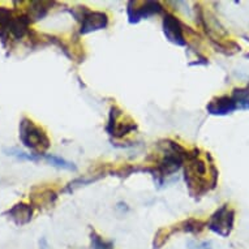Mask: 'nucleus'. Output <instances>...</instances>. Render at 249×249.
Returning a JSON list of instances; mask_svg holds the SVG:
<instances>
[{
    "label": "nucleus",
    "instance_id": "obj_1",
    "mask_svg": "<svg viewBox=\"0 0 249 249\" xmlns=\"http://www.w3.org/2000/svg\"><path fill=\"white\" fill-rule=\"evenodd\" d=\"M184 166H185L184 167V180H185L191 196L197 198V197L204 196L205 193L215 188L213 185L212 180L208 179V175H214L218 172V170L214 163H212L210 171H209L206 162L201 160L200 149H193L192 151H189Z\"/></svg>",
    "mask_w": 249,
    "mask_h": 249
},
{
    "label": "nucleus",
    "instance_id": "obj_2",
    "mask_svg": "<svg viewBox=\"0 0 249 249\" xmlns=\"http://www.w3.org/2000/svg\"><path fill=\"white\" fill-rule=\"evenodd\" d=\"M20 140L25 147L39 155L47 151L51 146L49 136L42 127L29 118H22L20 122Z\"/></svg>",
    "mask_w": 249,
    "mask_h": 249
},
{
    "label": "nucleus",
    "instance_id": "obj_3",
    "mask_svg": "<svg viewBox=\"0 0 249 249\" xmlns=\"http://www.w3.org/2000/svg\"><path fill=\"white\" fill-rule=\"evenodd\" d=\"M233 225H235V210L230 208L227 204L216 209L206 222V227L222 237L230 236V233L232 232Z\"/></svg>",
    "mask_w": 249,
    "mask_h": 249
},
{
    "label": "nucleus",
    "instance_id": "obj_4",
    "mask_svg": "<svg viewBox=\"0 0 249 249\" xmlns=\"http://www.w3.org/2000/svg\"><path fill=\"white\" fill-rule=\"evenodd\" d=\"M135 131H137V124L135 120H132L129 116H124L123 119V111L116 105L111 106L106 125L107 133L115 139H122Z\"/></svg>",
    "mask_w": 249,
    "mask_h": 249
},
{
    "label": "nucleus",
    "instance_id": "obj_5",
    "mask_svg": "<svg viewBox=\"0 0 249 249\" xmlns=\"http://www.w3.org/2000/svg\"><path fill=\"white\" fill-rule=\"evenodd\" d=\"M129 24H139L154 15H164V8L158 1H129L127 5Z\"/></svg>",
    "mask_w": 249,
    "mask_h": 249
},
{
    "label": "nucleus",
    "instance_id": "obj_6",
    "mask_svg": "<svg viewBox=\"0 0 249 249\" xmlns=\"http://www.w3.org/2000/svg\"><path fill=\"white\" fill-rule=\"evenodd\" d=\"M162 28H163L164 36L171 43L180 47L187 46V38L184 36V25L172 13L164 12Z\"/></svg>",
    "mask_w": 249,
    "mask_h": 249
},
{
    "label": "nucleus",
    "instance_id": "obj_7",
    "mask_svg": "<svg viewBox=\"0 0 249 249\" xmlns=\"http://www.w3.org/2000/svg\"><path fill=\"white\" fill-rule=\"evenodd\" d=\"M107 26H108V16L106 13L99 12V11H90L88 8V11H86L81 20L80 34L86 36V34L94 33V32H98V30H103Z\"/></svg>",
    "mask_w": 249,
    "mask_h": 249
},
{
    "label": "nucleus",
    "instance_id": "obj_8",
    "mask_svg": "<svg viewBox=\"0 0 249 249\" xmlns=\"http://www.w3.org/2000/svg\"><path fill=\"white\" fill-rule=\"evenodd\" d=\"M237 110V106L231 95H221L213 98L206 106V111L213 116H226Z\"/></svg>",
    "mask_w": 249,
    "mask_h": 249
},
{
    "label": "nucleus",
    "instance_id": "obj_9",
    "mask_svg": "<svg viewBox=\"0 0 249 249\" xmlns=\"http://www.w3.org/2000/svg\"><path fill=\"white\" fill-rule=\"evenodd\" d=\"M4 215H8L9 219L13 221L15 225L25 226L32 221L33 208H32V205L24 204V202H18V204L13 205L9 210H7V212L4 213Z\"/></svg>",
    "mask_w": 249,
    "mask_h": 249
},
{
    "label": "nucleus",
    "instance_id": "obj_10",
    "mask_svg": "<svg viewBox=\"0 0 249 249\" xmlns=\"http://www.w3.org/2000/svg\"><path fill=\"white\" fill-rule=\"evenodd\" d=\"M53 3L50 1H30L28 8V13H25L29 17L30 22L33 21H39L43 17L47 16L50 8L53 7Z\"/></svg>",
    "mask_w": 249,
    "mask_h": 249
},
{
    "label": "nucleus",
    "instance_id": "obj_11",
    "mask_svg": "<svg viewBox=\"0 0 249 249\" xmlns=\"http://www.w3.org/2000/svg\"><path fill=\"white\" fill-rule=\"evenodd\" d=\"M175 227L176 229H172V233L175 232L176 230H180L183 232L197 235V233H200L206 227V223L200 221V219H196V218H189V219H185V221H183L181 223L175 226Z\"/></svg>",
    "mask_w": 249,
    "mask_h": 249
},
{
    "label": "nucleus",
    "instance_id": "obj_12",
    "mask_svg": "<svg viewBox=\"0 0 249 249\" xmlns=\"http://www.w3.org/2000/svg\"><path fill=\"white\" fill-rule=\"evenodd\" d=\"M237 106V110H249V89L248 88H236L231 94Z\"/></svg>",
    "mask_w": 249,
    "mask_h": 249
},
{
    "label": "nucleus",
    "instance_id": "obj_13",
    "mask_svg": "<svg viewBox=\"0 0 249 249\" xmlns=\"http://www.w3.org/2000/svg\"><path fill=\"white\" fill-rule=\"evenodd\" d=\"M45 160L49 162L50 164H53V167L61 168V170H67V171H77V166L70 160H64L61 157H57V155L53 154H45Z\"/></svg>",
    "mask_w": 249,
    "mask_h": 249
},
{
    "label": "nucleus",
    "instance_id": "obj_14",
    "mask_svg": "<svg viewBox=\"0 0 249 249\" xmlns=\"http://www.w3.org/2000/svg\"><path fill=\"white\" fill-rule=\"evenodd\" d=\"M56 193L53 192V189H43L37 196L33 195L32 201H33L34 205H38V208H41L45 205H53V201L56 200Z\"/></svg>",
    "mask_w": 249,
    "mask_h": 249
},
{
    "label": "nucleus",
    "instance_id": "obj_15",
    "mask_svg": "<svg viewBox=\"0 0 249 249\" xmlns=\"http://www.w3.org/2000/svg\"><path fill=\"white\" fill-rule=\"evenodd\" d=\"M91 249H114V243L111 240H105L97 231L91 230L90 232Z\"/></svg>",
    "mask_w": 249,
    "mask_h": 249
},
{
    "label": "nucleus",
    "instance_id": "obj_16",
    "mask_svg": "<svg viewBox=\"0 0 249 249\" xmlns=\"http://www.w3.org/2000/svg\"><path fill=\"white\" fill-rule=\"evenodd\" d=\"M5 153L7 155H11V157H15L17 160H28V162H38L41 160L39 155L36 154H29V153H25V151L17 149V147H11V149H5Z\"/></svg>",
    "mask_w": 249,
    "mask_h": 249
},
{
    "label": "nucleus",
    "instance_id": "obj_17",
    "mask_svg": "<svg viewBox=\"0 0 249 249\" xmlns=\"http://www.w3.org/2000/svg\"><path fill=\"white\" fill-rule=\"evenodd\" d=\"M102 178V176H91V178H86V176H82V178H78V179L73 180V181H71L68 185H67L66 188L63 192H73L74 189L77 188V187H81V185H86V184L90 183H94L97 180H99Z\"/></svg>",
    "mask_w": 249,
    "mask_h": 249
},
{
    "label": "nucleus",
    "instance_id": "obj_18",
    "mask_svg": "<svg viewBox=\"0 0 249 249\" xmlns=\"http://www.w3.org/2000/svg\"><path fill=\"white\" fill-rule=\"evenodd\" d=\"M172 235V230L160 229L158 230V232L155 233L154 241H153V249H160V247H163L167 243L168 237Z\"/></svg>",
    "mask_w": 249,
    "mask_h": 249
},
{
    "label": "nucleus",
    "instance_id": "obj_19",
    "mask_svg": "<svg viewBox=\"0 0 249 249\" xmlns=\"http://www.w3.org/2000/svg\"><path fill=\"white\" fill-rule=\"evenodd\" d=\"M12 17L13 15L9 9L4 8V7H0V29L4 28L5 25L12 20Z\"/></svg>",
    "mask_w": 249,
    "mask_h": 249
},
{
    "label": "nucleus",
    "instance_id": "obj_20",
    "mask_svg": "<svg viewBox=\"0 0 249 249\" xmlns=\"http://www.w3.org/2000/svg\"><path fill=\"white\" fill-rule=\"evenodd\" d=\"M188 249H212V241H200L197 243L195 240H189L187 243Z\"/></svg>",
    "mask_w": 249,
    "mask_h": 249
},
{
    "label": "nucleus",
    "instance_id": "obj_21",
    "mask_svg": "<svg viewBox=\"0 0 249 249\" xmlns=\"http://www.w3.org/2000/svg\"><path fill=\"white\" fill-rule=\"evenodd\" d=\"M245 57H247V59H249V53H247V55H245Z\"/></svg>",
    "mask_w": 249,
    "mask_h": 249
}]
</instances>
